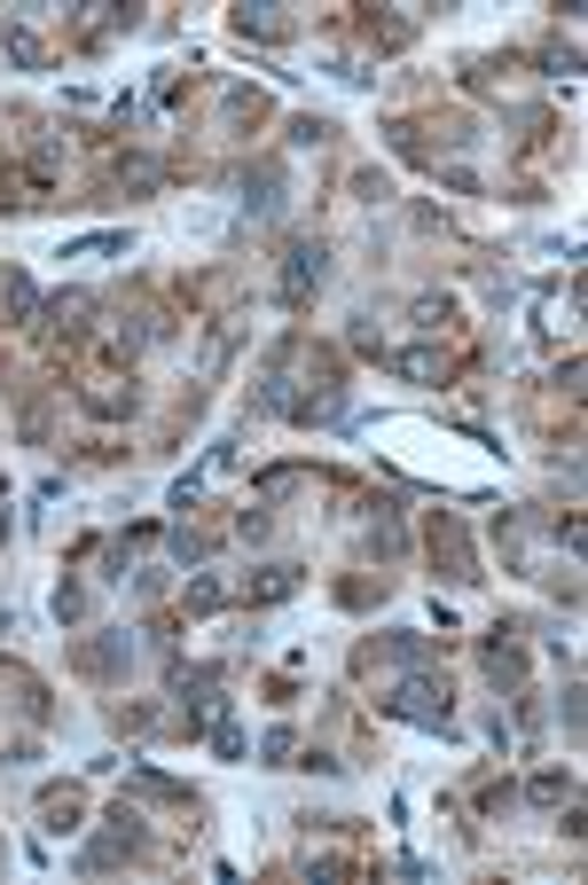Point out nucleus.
<instances>
[{
  "instance_id": "1",
  "label": "nucleus",
  "mask_w": 588,
  "mask_h": 885,
  "mask_svg": "<svg viewBox=\"0 0 588 885\" xmlns=\"http://www.w3.org/2000/svg\"><path fill=\"white\" fill-rule=\"evenodd\" d=\"M385 714H400V721H416V729H455V697H448V682H432L424 666H408V682L392 689V697H377Z\"/></svg>"
},
{
  "instance_id": "2",
  "label": "nucleus",
  "mask_w": 588,
  "mask_h": 885,
  "mask_svg": "<svg viewBox=\"0 0 588 885\" xmlns=\"http://www.w3.org/2000/svg\"><path fill=\"white\" fill-rule=\"evenodd\" d=\"M134 854H149V831H141V815L118 800V808L103 815V831L78 846V870H111V862H134Z\"/></svg>"
},
{
  "instance_id": "3",
  "label": "nucleus",
  "mask_w": 588,
  "mask_h": 885,
  "mask_svg": "<svg viewBox=\"0 0 588 885\" xmlns=\"http://www.w3.org/2000/svg\"><path fill=\"white\" fill-rule=\"evenodd\" d=\"M432 565H440V580H455V588H479L486 572H479V549H471V534L455 517H432Z\"/></svg>"
},
{
  "instance_id": "4",
  "label": "nucleus",
  "mask_w": 588,
  "mask_h": 885,
  "mask_svg": "<svg viewBox=\"0 0 588 885\" xmlns=\"http://www.w3.org/2000/svg\"><path fill=\"white\" fill-rule=\"evenodd\" d=\"M322 283H329V243H291V259H283V306H306Z\"/></svg>"
},
{
  "instance_id": "5",
  "label": "nucleus",
  "mask_w": 588,
  "mask_h": 885,
  "mask_svg": "<svg viewBox=\"0 0 588 885\" xmlns=\"http://www.w3.org/2000/svg\"><path fill=\"white\" fill-rule=\"evenodd\" d=\"M71 666H78V674H95V682H118V674L134 666V643H126L118 628H103L95 643H78V651H71Z\"/></svg>"
},
{
  "instance_id": "6",
  "label": "nucleus",
  "mask_w": 588,
  "mask_h": 885,
  "mask_svg": "<svg viewBox=\"0 0 588 885\" xmlns=\"http://www.w3.org/2000/svg\"><path fill=\"white\" fill-rule=\"evenodd\" d=\"M479 666H486L494 689H518V682H526V643H518V628H494L486 651H479Z\"/></svg>"
},
{
  "instance_id": "7",
  "label": "nucleus",
  "mask_w": 588,
  "mask_h": 885,
  "mask_svg": "<svg viewBox=\"0 0 588 885\" xmlns=\"http://www.w3.org/2000/svg\"><path fill=\"white\" fill-rule=\"evenodd\" d=\"M377 666H400V674L408 666H432V643L424 635H369L361 643V674H377Z\"/></svg>"
},
{
  "instance_id": "8",
  "label": "nucleus",
  "mask_w": 588,
  "mask_h": 885,
  "mask_svg": "<svg viewBox=\"0 0 588 885\" xmlns=\"http://www.w3.org/2000/svg\"><path fill=\"white\" fill-rule=\"evenodd\" d=\"M126 783L141 791V800H157V808H181V815H197V791H189V783H174V776H157V768H134Z\"/></svg>"
},
{
  "instance_id": "9",
  "label": "nucleus",
  "mask_w": 588,
  "mask_h": 885,
  "mask_svg": "<svg viewBox=\"0 0 588 885\" xmlns=\"http://www.w3.org/2000/svg\"><path fill=\"white\" fill-rule=\"evenodd\" d=\"M298 596V565H260L243 580V603H291Z\"/></svg>"
},
{
  "instance_id": "10",
  "label": "nucleus",
  "mask_w": 588,
  "mask_h": 885,
  "mask_svg": "<svg viewBox=\"0 0 588 885\" xmlns=\"http://www.w3.org/2000/svg\"><path fill=\"white\" fill-rule=\"evenodd\" d=\"M392 369L408 384H448V352L440 345H408V352H392Z\"/></svg>"
},
{
  "instance_id": "11",
  "label": "nucleus",
  "mask_w": 588,
  "mask_h": 885,
  "mask_svg": "<svg viewBox=\"0 0 588 885\" xmlns=\"http://www.w3.org/2000/svg\"><path fill=\"white\" fill-rule=\"evenodd\" d=\"M0 55H9V63H24V71H40V63H48L40 32H32L24 17H9V24H0Z\"/></svg>"
},
{
  "instance_id": "12",
  "label": "nucleus",
  "mask_w": 588,
  "mask_h": 885,
  "mask_svg": "<svg viewBox=\"0 0 588 885\" xmlns=\"http://www.w3.org/2000/svg\"><path fill=\"white\" fill-rule=\"evenodd\" d=\"M235 32L243 40H291V17L283 9H235Z\"/></svg>"
},
{
  "instance_id": "13",
  "label": "nucleus",
  "mask_w": 588,
  "mask_h": 885,
  "mask_svg": "<svg viewBox=\"0 0 588 885\" xmlns=\"http://www.w3.org/2000/svg\"><path fill=\"white\" fill-rule=\"evenodd\" d=\"M40 831H48V839L78 831V791H48V800H40Z\"/></svg>"
},
{
  "instance_id": "14",
  "label": "nucleus",
  "mask_w": 588,
  "mask_h": 885,
  "mask_svg": "<svg viewBox=\"0 0 588 885\" xmlns=\"http://www.w3.org/2000/svg\"><path fill=\"white\" fill-rule=\"evenodd\" d=\"M87 611H95V588L87 580H55V619H63V628H78Z\"/></svg>"
},
{
  "instance_id": "15",
  "label": "nucleus",
  "mask_w": 588,
  "mask_h": 885,
  "mask_svg": "<svg viewBox=\"0 0 588 885\" xmlns=\"http://www.w3.org/2000/svg\"><path fill=\"white\" fill-rule=\"evenodd\" d=\"M0 298H9V322H40V314H48V298H40L24 275H9V283H0Z\"/></svg>"
},
{
  "instance_id": "16",
  "label": "nucleus",
  "mask_w": 588,
  "mask_h": 885,
  "mask_svg": "<svg viewBox=\"0 0 588 885\" xmlns=\"http://www.w3.org/2000/svg\"><path fill=\"white\" fill-rule=\"evenodd\" d=\"M526 800H534V808H565V800H573V776H565V768H542V776L526 783Z\"/></svg>"
},
{
  "instance_id": "17",
  "label": "nucleus",
  "mask_w": 588,
  "mask_h": 885,
  "mask_svg": "<svg viewBox=\"0 0 588 885\" xmlns=\"http://www.w3.org/2000/svg\"><path fill=\"white\" fill-rule=\"evenodd\" d=\"M291 752H298V737H291V721H275V729L260 737V760H267V768H291Z\"/></svg>"
},
{
  "instance_id": "18",
  "label": "nucleus",
  "mask_w": 588,
  "mask_h": 885,
  "mask_svg": "<svg viewBox=\"0 0 588 885\" xmlns=\"http://www.w3.org/2000/svg\"><path fill=\"white\" fill-rule=\"evenodd\" d=\"M134 400H141L134 384H126V392H118V384H95V392H87V408H95V415H126Z\"/></svg>"
},
{
  "instance_id": "19",
  "label": "nucleus",
  "mask_w": 588,
  "mask_h": 885,
  "mask_svg": "<svg viewBox=\"0 0 588 885\" xmlns=\"http://www.w3.org/2000/svg\"><path fill=\"white\" fill-rule=\"evenodd\" d=\"M235 534H243V541H267V534H275V517H267V502H251V509H235Z\"/></svg>"
},
{
  "instance_id": "20",
  "label": "nucleus",
  "mask_w": 588,
  "mask_h": 885,
  "mask_svg": "<svg viewBox=\"0 0 588 885\" xmlns=\"http://www.w3.org/2000/svg\"><path fill=\"white\" fill-rule=\"evenodd\" d=\"M63 259H126V235H87V243H71Z\"/></svg>"
},
{
  "instance_id": "21",
  "label": "nucleus",
  "mask_w": 588,
  "mask_h": 885,
  "mask_svg": "<svg viewBox=\"0 0 588 885\" xmlns=\"http://www.w3.org/2000/svg\"><path fill=\"white\" fill-rule=\"evenodd\" d=\"M220 603H228V588H220L212 572H197V580H189V611H220Z\"/></svg>"
},
{
  "instance_id": "22",
  "label": "nucleus",
  "mask_w": 588,
  "mask_h": 885,
  "mask_svg": "<svg viewBox=\"0 0 588 885\" xmlns=\"http://www.w3.org/2000/svg\"><path fill=\"white\" fill-rule=\"evenodd\" d=\"M511 800H518V783H511V776H502V783H479V815H502Z\"/></svg>"
},
{
  "instance_id": "23",
  "label": "nucleus",
  "mask_w": 588,
  "mask_h": 885,
  "mask_svg": "<svg viewBox=\"0 0 588 885\" xmlns=\"http://www.w3.org/2000/svg\"><path fill=\"white\" fill-rule=\"evenodd\" d=\"M174 557H181V565H204V557H212V541H204V534H189V525H174Z\"/></svg>"
},
{
  "instance_id": "24",
  "label": "nucleus",
  "mask_w": 588,
  "mask_h": 885,
  "mask_svg": "<svg viewBox=\"0 0 588 885\" xmlns=\"http://www.w3.org/2000/svg\"><path fill=\"white\" fill-rule=\"evenodd\" d=\"M329 134H338V126H329V118H291V141H298V149H322Z\"/></svg>"
},
{
  "instance_id": "25",
  "label": "nucleus",
  "mask_w": 588,
  "mask_h": 885,
  "mask_svg": "<svg viewBox=\"0 0 588 885\" xmlns=\"http://www.w3.org/2000/svg\"><path fill=\"white\" fill-rule=\"evenodd\" d=\"M385 588H392V580H385V572H377V580H346V588H338V603H354V611H361V603H377V596H385Z\"/></svg>"
},
{
  "instance_id": "26",
  "label": "nucleus",
  "mask_w": 588,
  "mask_h": 885,
  "mask_svg": "<svg viewBox=\"0 0 588 885\" xmlns=\"http://www.w3.org/2000/svg\"><path fill=\"white\" fill-rule=\"evenodd\" d=\"M212 752H220V760H235V752H243V729H235V721H220V729H212Z\"/></svg>"
},
{
  "instance_id": "27",
  "label": "nucleus",
  "mask_w": 588,
  "mask_h": 885,
  "mask_svg": "<svg viewBox=\"0 0 588 885\" xmlns=\"http://www.w3.org/2000/svg\"><path fill=\"white\" fill-rule=\"evenodd\" d=\"M298 768H306V776H338L346 760H338V752H298Z\"/></svg>"
},
{
  "instance_id": "28",
  "label": "nucleus",
  "mask_w": 588,
  "mask_h": 885,
  "mask_svg": "<svg viewBox=\"0 0 588 885\" xmlns=\"http://www.w3.org/2000/svg\"><path fill=\"white\" fill-rule=\"evenodd\" d=\"M0 541H9V509H0Z\"/></svg>"
}]
</instances>
